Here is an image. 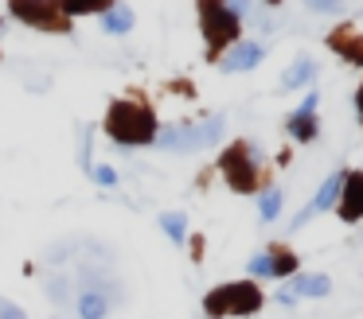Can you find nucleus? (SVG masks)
<instances>
[{
  "label": "nucleus",
  "instance_id": "8",
  "mask_svg": "<svg viewBox=\"0 0 363 319\" xmlns=\"http://www.w3.org/2000/svg\"><path fill=\"white\" fill-rule=\"evenodd\" d=\"M316 74H320V62L308 59V54H297L281 74V90H308L316 82Z\"/></svg>",
  "mask_w": 363,
  "mask_h": 319
},
{
  "label": "nucleus",
  "instance_id": "5",
  "mask_svg": "<svg viewBox=\"0 0 363 319\" xmlns=\"http://www.w3.org/2000/svg\"><path fill=\"white\" fill-rule=\"evenodd\" d=\"M344 179H347L344 171H332V175L324 179L320 187H316V195H313V199L305 202V210H301V214L289 222V230H301V226H308L316 214H324V210H332V207H336V202H340V191H344Z\"/></svg>",
  "mask_w": 363,
  "mask_h": 319
},
{
  "label": "nucleus",
  "instance_id": "26",
  "mask_svg": "<svg viewBox=\"0 0 363 319\" xmlns=\"http://www.w3.org/2000/svg\"><path fill=\"white\" fill-rule=\"evenodd\" d=\"M274 4H281V0H262V8H274Z\"/></svg>",
  "mask_w": 363,
  "mask_h": 319
},
{
  "label": "nucleus",
  "instance_id": "25",
  "mask_svg": "<svg viewBox=\"0 0 363 319\" xmlns=\"http://www.w3.org/2000/svg\"><path fill=\"white\" fill-rule=\"evenodd\" d=\"M355 113H359V124H363V86L355 90Z\"/></svg>",
  "mask_w": 363,
  "mask_h": 319
},
{
  "label": "nucleus",
  "instance_id": "9",
  "mask_svg": "<svg viewBox=\"0 0 363 319\" xmlns=\"http://www.w3.org/2000/svg\"><path fill=\"white\" fill-rule=\"evenodd\" d=\"M43 296H48L55 308H71V303H74V277L67 269L43 272Z\"/></svg>",
  "mask_w": 363,
  "mask_h": 319
},
{
  "label": "nucleus",
  "instance_id": "6",
  "mask_svg": "<svg viewBox=\"0 0 363 319\" xmlns=\"http://www.w3.org/2000/svg\"><path fill=\"white\" fill-rule=\"evenodd\" d=\"M262 59H266V43H258V39H235L227 47V54L219 59V70L223 74H246V70L262 66Z\"/></svg>",
  "mask_w": 363,
  "mask_h": 319
},
{
  "label": "nucleus",
  "instance_id": "24",
  "mask_svg": "<svg viewBox=\"0 0 363 319\" xmlns=\"http://www.w3.org/2000/svg\"><path fill=\"white\" fill-rule=\"evenodd\" d=\"M277 303H281V308H297V296L289 292V288H277V296H274Z\"/></svg>",
  "mask_w": 363,
  "mask_h": 319
},
{
  "label": "nucleus",
  "instance_id": "14",
  "mask_svg": "<svg viewBox=\"0 0 363 319\" xmlns=\"http://www.w3.org/2000/svg\"><path fill=\"white\" fill-rule=\"evenodd\" d=\"M74 315L79 319H110L113 315V303L98 292H74Z\"/></svg>",
  "mask_w": 363,
  "mask_h": 319
},
{
  "label": "nucleus",
  "instance_id": "21",
  "mask_svg": "<svg viewBox=\"0 0 363 319\" xmlns=\"http://www.w3.org/2000/svg\"><path fill=\"white\" fill-rule=\"evenodd\" d=\"M110 4H118V0H63L67 12H98V16H102Z\"/></svg>",
  "mask_w": 363,
  "mask_h": 319
},
{
  "label": "nucleus",
  "instance_id": "7",
  "mask_svg": "<svg viewBox=\"0 0 363 319\" xmlns=\"http://www.w3.org/2000/svg\"><path fill=\"white\" fill-rule=\"evenodd\" d=\"M203 20H207V39H211L215 47L235 43L238 20L227 12V4H223V0H203Z\"/></svg>",
  "mask_w": 363,
  "mask_h": 319
},
{
  "label": "nucleus",
  "instance_id": "13",
  "mask_svg": "<svg viewBox=\"0 0 363 319\" xmlns=\"http://www.w3.org/2000/svg\"><path fill=\"white\" fill-rule=\"evenodd\" d=\"M289 292L297 296V300H301V296H308V300H320V296L332 292V280L324 277V272H293Z\"/></svg>",
  "mask_w": 363,
  "mask_h": 319
},
{
  "label": "nucleus",
  "instance_id": "18",
  "mask_svg": "<svg viewBox=\"0 0 363 319\" xmlns=\"http://www.w3.org/2000/svg\"><path fill=\"white\" fill-rule=\"evenodd\" d=\"M79 253H82V241H74V238H63L59 245H51L48 253H43V261H48V265H59V269H63V265H67V261H74Z\"/></svg>",
  "mask_w": 363,
  "mask_h": 319
},
{
  "label": "nucleus",
  "instance_id": "22",
  "mask_svg": "<svg viewBox=\"0 0 363 319\" xmlns=\"http://www.w3.org/2000/svg\"><path fill=\"white\" fill-rule=\"evenodd\" d=\"M301 4L316 16H340L344 12V0H301Z\"/></svg>",
  "mask_w": 363,
  "mask_h": 319
},
{
  "label": "nucleus",
  "instance_id": "1",
  "mask_svg": "<svg viewBox=\"0 0 363 319\" xmlns=\"http://www.w3.org/2000/svg\"><path fill=\"white\" fill-rule=\"evenodd\" d=\"M110 137L118 140L121 148H133V144H152L157 137V121L149 117L145 105H133V101H118L110 109V121H106Z\"/></svg>",
  "mask_w": 363,
  "mask_h": 319
},
{
  "label": "nucleus",
  "instance_id": "17",
  "mask_svg": "<svg viewBox=\"0 0 363 319\" xmlns=\"http://www.w3.org/2000/svg\"><path fill=\"white\" fill-rule=\"evenodd\" d=\"M160 230L168 233L172 245H184V241H188V214H184V210H164V214H160Z\"/></svg>",
  "mask_w": 363,
  "mask_h": 319
},
{
  "label": "nucleus",
  "instance_id": "15",
  "mask_svg": "<svg viewBox=\"0 0 363 319\" xmlns=\"http://www.w3.org/2000/svg\"><path fill=\"white\" fill-rule=\"evenodd\" d=\"M340 210H344V218H359V210H363V175H347L344 179Z\"/></svg>",
  "mask_w": 363,
  "mask_h": 319
},
{
  "label": "nucleus",
  "instance_id": "20",
  "mask_svg": "<svg viewBox=\"0 0 363 319\" xmlns=\"http://www.w3.org/2000/svg\"><path fill=\"white\" fill-rule=\"evenodd\" d=\"M86 175H90V179H94V183H98V187H106V191H113V187H118V183H121V179H118V171H113V168H110V163H94V168H90V171H86Z\"/></svg>",
  "mask_w": 363,
  "mask_h": 319
},
{
  "label": "nucleus",
  "instance_id": "3",
  "mask_svg": "<svg viewBox=\"0 0 363 319\" xmlns=\"http://www.w3.org/2000/svg\"><path fill=\"white\" fill-rule=\"evenodd\" d=\"M71 277H74V292H98V296H106L113 308H121V303H125V296H129L125 280H121V272L113 269V265L86 261V265H79Z\"/></svg>",
  "mask_w": 363,
  "mask_h": 319
},
{
  "label": "nucleus",
  "instance_id": "23",
  "mask_svg": "<svg viewBox=\"0 0 363 319\" xmlns=\"http://www.w3.org/2000/svg\"><path fill=\"white\" fill-rule=\"evenodd\" d=\"M0 319H28V311L12 300H0Z\"/></svg>",
  "mask_w": 363,
  "mask_h": 319
},
{
  "label": "nucleus",
  "instance_id": "12",
  "mask_svg": "<svg viewBox=\"0 0 363 319\" xmlns=\"http://www.w3.org/2000/svg\"><path fill=\"white\" fill-rule=\"evenodd\" d=\"M223 171L230 175V183L238 187V191H246L254 179V163H246V144H235L227 152V160H223Z\"/></svg>",
  "mask_w": 363,
  "mask_h": 319
},
{
  "label": "nucleus",
  "instance_id": "19",
  "mask_svg": "<svg viewBox=\"0 0 363 319\" xmlns=\"http://www.w3.org/2000/svg\"><path fill=\"white\" fill-rule=\"evenodd\" d=\"M246 272L250 277H277V253H254L246 261Z\"/></svg>",
  "mask_w": 363,
  "mask_h": 319
},
{
  "label": "nucleus",
  "instance_id": "2",
  "mask_svg": "<svg viewBox=\"0 0 363 319\" xmlns=\"http://www.w3.org/2000/svg\"><path fill=\"white\" fill-rule=\"evenodd\" d=\"M262 308V292L250 284V280H235V284H223L215 292H207L203 300V311L211 319L219 315H254Z\"/></svg>",
  "mask_w": 363,
  "mask_h": 319
},
{
  "label": "nucleus",
  "instance_id": "10",
  "mask_svg": "<svg viewBox=\"0 0 363 319\" xmlns=\"http://www.w3.org/2000/svg\"><path fill=\"white\" fill-rule=\"evenodd\" d=\"M316 101H320V98H316V90H308L305 101H301V109L289 117V132H293V140H301V144H308V140L316 137V117H313L316 113Z\"/></svg>",
  "mask_w": 363,
  "mask_h": 319
},
{
  "label": "nucleus",
  "instance_id": "4",
  "mask_svg": "<svg viewBox=\"0 0 363 319\" xmlns=\"http://www.w3.org/2000/svg\"><path fill=\"white\" fill-rule=\"evenodd\" d=\"M152 144L160 148V152H203V144H199V129L196 121H172V124H157V137H152Z\"/></svg>",
  "mask_w": 363,
  "mask_h": 319
},
{
  "label": "nucleus",
  "instance_id": "11",
  "mask_svg": "<svg viewBox=\"0 0 363 319\" xmlns=\"http://www.w3.org/2000/svg\"><path fill=\"white\" fill-rule=\"evenodd\" d=\"M137 23V12L125 4V0H118V4H110L102 16H98V28L106 31V35H129Z\"/></svg>",
  "mask_w": 363,
  "mask_h": 319
},
{
  "label": "nucleus",
  "instance_id": "16",
  "mask_svg": "<svg viewBox=\"0 0 363 319\" xmlns=\"http://www.w3.org/2000/svg\"><path fill=\"white\" fill-rule=\"evenodd\" d=\"M281 207H285L281 187H266V191L258 195V222H262V226L277 222V218H281Z\"/></svg>",
  "mask_w": 363,
  "mask_h": 319
}]
</instances>
